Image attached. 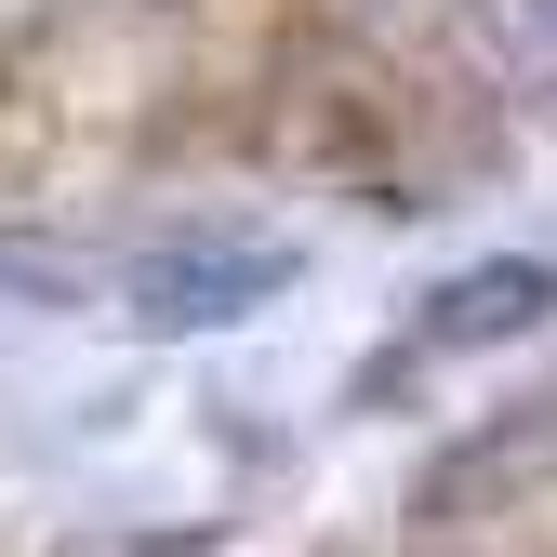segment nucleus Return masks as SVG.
Wrapping results in <instances>:
<instances>
[{"label": "nucleus", "instance_id": "1", "mask_svg": "<svg viewBox=\"0 0 557 557\" xmlns=\"http://www.w3.org/2000/svg\"><path fill=\"white\" fill-rule=\"evenodd\" d=\"M293 278H306L293 239L186 226V239H147V252L120 265V319H133V332H160V345H186V332H239V319H265Z\"/></svg>", "mask_w": 557, "mask_h": 557}, {"label": "nucleus", "instance_id": "2", "mask_svg": "<svg viewBox=\"0 0 557 557\" xmlns=\"http://www.w3.org/2000/svg\"><path fill=\"white\" fill-rule=\"evenodd\" d=\"M544 319H557V226H544V239H505V252H478V265H451L438 293L411 306V332L359 372V398L411 385L425 359H492V345H531Z\"/></svg>", "mask_w": 557, "mask_h": 557}, {"label": "nucleus", "instance_id": "3", "mask_svg": "<svg viewBox=\"0 0 557 557\" xmlns=\"http://www.w3.org/2000/svg\"><path fill=\"white\" fill-rule=\"evenodd\" d=\"M465 53H478V81L557 107V0H465Z\"/></svg>", "mask_w": 557, "mask_h": 557}, {"label": "nucleus", "instance_id": "4", "mask_svg": "<svg viewBox=\"0 0 557 557\" xmlns=\"http://www.w3.org/2000/svg\"><path fill=\"white\" fill-rule=\"evenodd\" d=\"M0 306H14V319H53V306H94V278L66 265V252H27V239H0Z\"/></svg>", "mask_w": 557, "mask_h": 557}]
</instances>
